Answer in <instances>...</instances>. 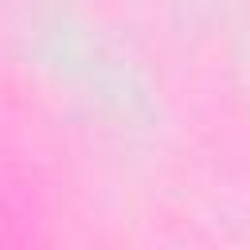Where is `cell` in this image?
I'll list each match as a JSON object with an SVG mask.
<instances>
[]
</instances>
